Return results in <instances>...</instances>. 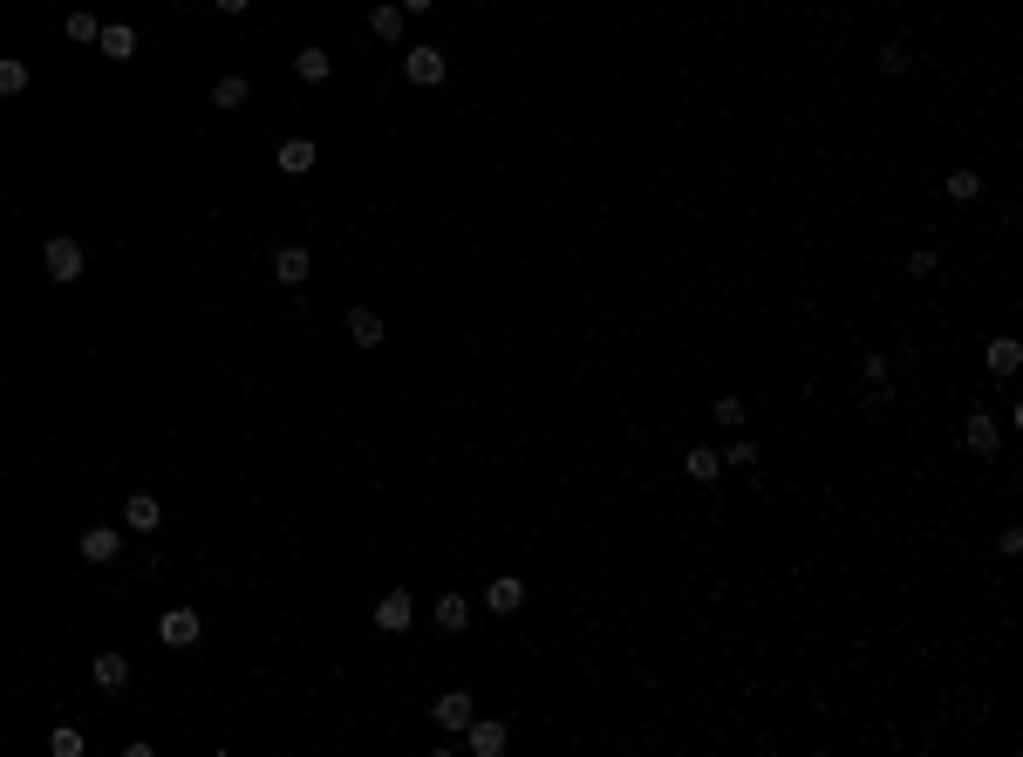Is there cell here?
Returning <instances> with one entry per match:
<instances>
[{
	"mask_svg": "<svg viewBox=\"0 0 1023 757\" xmlns=\"http://www.w3.org/2000/svg\"><path fill=\"white\" fill-rule=\"evenodd\" d=\"M41 266H48V280H55V287H76V280H82V266H89V253H82V239L55 232V239L41 246Z\"/></svg>",
	"mask_w": 1023,
	"mask_h": 757,
	"instance_id": "cell-1",
	"label": "cell"
},
{
	"mask_svg": "<svg viewBox=\"0 0 1023 757\" xmlns=\"http://www.w3.org/2000/svg\"><path fill=\"white\" fill-rule=\"evenodd\" d=\"M198 635H205L198 607H164V614H157V642L164 648H198Z\"/></svg>",
	"mask_w": 1023,
	"mask_h": 757,
	"instance_id": "cell-2",
	"label": "cell"
},
{
	"mask_svg": "<svg viewBox=\"0 0 1023 757\" xmlns=\"http://www.w3.org/2000/svg\"><path fill=\"white\" fill-rule=\"evenodd\" d=\"M403 76L417 82V89H437V82L451 76V55H444V48H410V55H403Z\"/></svg>",
	"mask_w": 1023,
	"mask_h": 757,
	"instance_id": "cell-3",
	"label": "cell"
},
{
	"mask_svg": "<svg viewBox=\"0 0 1023 757\" xmlns=\"http://www.w3.org/2000/svg\"><path fill=\"white\" fill-rule=\"evenodd\" d=\"M123 526H130V532H157V526H164V498H157V492H130V498H123Z\"/></svg>",
	"mask_w": 1023,
	"mask_h": 757,
	"instance_id": "cell-4",
	"label": "cell"
},
{
	"mask_svg": "<svg viewBox=\"0 0 1023 757\" xmlns=\"http://www.w3.org/2000/svg\"><path fill=\"white\" fill-rule=\"evenodd\" d=\"M307 273H314V253L307 246H273V280L280 287H301Z\"/></svg>",
	"mask_w": 1023,
	"mask_h": 757,
	"instance_id": "cell-5",
	"label": "cell"
},
{
	"mask_svg": "<svg viewBox=\"0 0 1023 757\" xmlns=\"http://www.w3.org/2000/svg\"><path fill=\"white\" fill-rule=\"evenodd\" d=\"M76 553L89 560V567H110L116 553H123V539H116V526H89V532L76 539Z\"/></svg>",
	"mask_w": 1023,
	"mask_h": 757,
	"instance_id": "cell-6",
	"label": "cell"
},
{
	"mask_svg": "<svg viewBox=\"0 0 1023 757\" xmlns=\"http://www.w3.org/2000/svg\"><path fill=\"white\" fill-rule=\"evenodd\" d=\"M273 164H280L287 178H307V171L321 164V151H314V137H287V144L273 151Z\"/></svg>",
	"mask_w": 1023,
	"mask_h": 757,
	"instance_id": "cell-7",
	"label": "cell"
},
{
	"mask_svg": "<svg viewBox=\"0 0 1023 757\" xmlns=\"http://www.w3.org/2000/svg\"><path fill=\"white\" fill-rule=\"evenodd\" d=\"M410 621H417V601H410V594H382V601H376V628H382V635H403Z\"/></svg>",
	"mask_w": 1023,
	"mask_h": 757,
	"instance_id": "cell-8",
	"label": "cell"
},
{
	"mask_svg": "<svg viewBox=\"0 0 1023 757\" xmlns=\"http://www.w3.org/2000/svg\"><path fill=\"white\" fill-rule=\"evenodd\" d=\"M505 744H512V737H505V723H478V717L464 723V751H471V757H498Z\"/></svg>",
	"mask_w": 1023,
	"mask_h": 757,
	"instance_id": "cell-9",
	"label": "cell"
},
{
	"mask_svg": "<svg viewBox=\"0 0 1023 757\" xmlns=\"http://www.w3.org/2000/svg\"><path fill=\"white\" fill-rule=\"evenodd\" d=\"M983 362H989V376H1003V382H1010V376L1023 369V341H1017V335H996V341L983 348Z\"/></svg>",
	"mask_w": 1023,
	"mask_h": 757,
	"instance_id": "cell-10",
	"label": "cell"
},
{
	"mask_svg": "<svg viewBox=\"0 0 1023 757\" xmlns=\"http://www.w3.org/2000/svg\"><path fill=\"white\" fill-rule=\"evenodd\" d=\"M860 382H867V410H887V403H894V382H887V355H867V362H860Z\"/></svg>",
	"mask_w": 1023,
	"mask_h": 757,
	"instance_id": "cell-11",
	"label": "cell"
},
{
	"mask_svg": "<svg viewBox=\"0 0 1023 757\" xmlns=\"http://www.w3.org/2000/svg\"><path fill=\"white\" fill-rule=\"evenodd\" d=\"M962 444H969L976 457H996V451H1003V437H996V417L969 410V423H962Z\"/></svg>",
	"mask_w": 1023,
	"mask_h": 757,
	"instance_id": "cell-12",
	"label": "cell"
},
{
	"mask_svg": "<svg viewBox=\"0 0 1023 757\" xmlns=\"http://www.w3.org/2000/svg\"><path fill=\"white\" fill-rule=\"evenodd\" d=\"M341 328H348V341H355V348H382V314H376V307H348V321H341Z\"/></svg>",
	"mask_w": 1023,
	"mask_h": 757,
	"instance_id": "cell-13",
	"label": "cell"
},
{
	"mask_svg": "<svg viewBox=\"0 0 1023 757\" xmlns=\"http://www.w3.org/2000/svg\"><path fill=\"white\" fill-rule=\"evenodd\" d=\"M471 717H478L471 689H444V696H437V723H444V730H464Z\"/></svg>",
	"mask_w": 1023,
	"mask_h": 757,
	"instance_id": "cell-14",
	"label": "cell"
},
{
	"mask_svg": "<svg viewBox=\"0 0 1023 757\" xmlns=\"http://www.w3.org/2000/svg\"><path fill=\"white\" fill-rule=\"evenodd\" d=\"M96 48H103L110 62H130V55H137V28H130V21H103V35H96Z\"/></svg>",
	"mask_w": 1023,
	"mask_h": 757,
	"instance_id": "cell-15",
	"label": "cell"
},
{
	"mask_svg": "<svg viewBox=\"0 0 1023 757\" xmlns=\"http://www.w3.org/2000/svg\"><path fill=\"white\" fill-rule=\"evenodd\" d=\"M485 607H492V614H519V607H526V580H512V573L492 580V587H485Z\"/></svg>",
	"mask_w": 1023,
	"mask_h": 757,
	"instance_id": "cell-16",
	"label": "cell"
},
{
	"mask_svg": "<svg viewBox=\"0 0 1023 757\" xmlns=\"http://www.w3.org/2000/svg\"><path fill=\"white\" fill-rule=\"evenodd\" d=\"M437 628H444V635H464V628H471V601H464V594H437Z\"/></svg>",
	"mask_w": 1023,
	"mask_h": 757,
	"instance_id": "cell-17",
	"label": "cell"
},
{
	"mask_svg": "<svg viewBox=\"0 0 1023 757\" xmlns=\"http://www.w3.org/2000/svg\"><path fill=\"white\" fill-rule=\"evenodd\" d=\"M682 471H689L696 485H717V471H723V451H710V444H696V451L682 457Z\"/></svg>",
	"mask_w": 1023,
	"mask_h": 757,
	"instance_id": "cell-18",
	"label": "cell"
},
{
	"mask_svg": "<svg viewBox=\"0 0 1023 757\" xmlns=\"http://www.w3.org/2000/svg\"><path fill=\"white\" fill-rule=\"evenodd\" d=\"M369 35H376V41H403V7H396V0L369 7Z\"/></svg>",
	"mask_w": 1023,
	"mask_h": 757,
	"instance_id": "cell-19",
	"label": "cell"
},
{
	"mask_svg": "<svg viewBox=\"0 0 1023 757\" xmlns=\"http://www.w3.org/2000/svg\"><path fill=\"white\" fill-rule=\"evenodd\" d=\"M246 96H253V82H246V76H219V82H212V110H246Z\"/></svg>",
	"mask_w": 1023,
	"mask_h": 757,
	"instance_id": "cell-20",
	"label": "cell"
},
{
	"mask_svg": "<svg viewBox=\"0 0 1023 757\" xmlns=\"http://www.w3.org/2000/svg\"><path fill=\"white\" fill-rule=\"evenodd\" d=\"M89 676H96V689H123L130 682V655H96Z\"/></svg>",
	"mask_w": 1023,
	"mask_h": 757,
	"instance_id": "cell-21",
	"label": "cell"
},
{
	"mask_svg": "<svg viewBox=\"0 0 1023 757\" xmlns=\"http://www.w3.org/2000/svg\"><path fill=\"white\" fill-rule=\"evenodd\" d=\"M294 76H301V82H328V76H335L328 48H301V55H294Z\"/></svg>",
	"mask_w": 1023,
	"mask_h": 757,
	"instance_id": "cell-22",
	"label": "cell"
},
{
	"mask_svg": "<svg viewBox=\"0 0 1023 757\" xmlns=\"http://www.w3.org/2000/svg\"><path fill=\"white\" fill-rule=\"evenodd\" d=\"M948 198H962V205H969V198H983V171H976V164L948 171Z\"/></svg>",
	"mask_w": 1023,
	"mask_h": 757,
	"instance_id": "cell-23",
	"label": "cell"
},
{
	"mask_svg": "<svg viewBox=\"0 0 1023 757\" xmlns=\"http://www.w3.org/2000/svg\"><path fill=\"white\" fill-rule=\"evenodd\" d=\"M28 89V62L21 55H0V96H21Z\"/></svg>",
	"mask_w": 1023,
	"mask_h": 757,
	"instance_id": "cell-24",
	"label": "cell"
},
{
	"mask_svg": "<svg viewBox=\"0 0 1023 757\" xmlns=\"http://www.w3.org/2000/svg\"><path fill=\"white\" fill-rule=\"evenodd\" d=\"M62 35H69V41H96V35H103V21H96L89 7H76V14L62 21Z\"/></svg>",
	"mask_w": 1023,
	"mask_h": 757,
	"instance_id": "cell-25",
	"label": "cell"
},
{
	"mask_svg": "<svg viewBox=\"0 0 1023 757\" xmlns=\"http://www.w3.org/2000/svg\"><path fill=\"white\" fill-rule=\"evenodd\" d=\"M710 417H717L723 430H737V423H744V396H717V403H710Z\"/></svg>",
	"mask_w": 1023,
	"mask_h": 757,
	"instance_id": "cell-26",
	"label": "cell"
},
{
	"mask_svg": "<svg viewBox=\"0 0 1023 757\" xmlns=\"http://www.w3.org/2000/svg\"><path fill=\"white\" fill-rule=\"evenodd\" d=\"M880 69H887V76H908V69H914V55L901 48V41H887V48H880Z\"/></svg>",
	"mask_w": 1023,
	"mask_h": 757,
	"instance_id": "cell-27",
	"label": "cell"
},
{
	"mask_svg": "<svg viewBox=\"0 0 1023 757\" xmlns=\"http://www.w3.org/2000/svg\"><path fill=\"white\" fill-rule=\"evenodd\" d=\"M723 464H737V471H758V444H751V437H737V444L723 451Z\"/></svg>",
	"mask_w": 1023,
	"mask_h": 757,
	"instance_id": "cell-28",
	"label": "cell"
},
{
	"mask_svg": "<svg viewBox=\"0 0 1023 757\" xmlns=\"http://www.w3.org/2000/svg\"><path fill=\"white\" fill-rule=\"evenodd\" d=\"M908 273H914V280H928V273H942V260H935V246H921V253H908Z\"/></svg>",
	"mask_w": 1023,
	"mask_h": 757,
	"instance_id": "cell-29",
	"label": "cell"
},
{
	"mask_svg": "<svg viewBox=\"0 0 1023 757\" xmlns=\"http://www.w3.org/2000/svg\"><path fill=\"white\" fill-rule=\"evenodd\" d=\"M48 744H55V757H82V730H69V723H62Z\"/></svg>",
	"mask_w": 1023,
	"mask_h": 757,
	"instance_id": "cell-30",
	"label": "cell"
},
{
	"mask_svg": "<svg viewBox=\"0 0 1023 757\" xmlns=\"http://www.w3.org/2000/svg\"><path fill=\"white\" fill-rule=\"evenodd\" d=\"M996 553H1003V560H1017V553H1023V532L1003 526V532H996Z\"/></svg>",
	"mask_w": 1023,
	"mask_h": 757,
	"instance_id": "cell-31",
	"label": "cell"
},
{
	"mask_svg": "<svg viewBox=\"0 0 1023 757\" xmlns=\"http://www.w3.org/2000/svg\"><path fill=\"white\" fill-rule=\"evenodd\" d=\"M396 7H403V14H430L437 0H396Z\"/></svg>",
	"mask_w": 1023,
	"mask_h": 757,
	"instance_id": "cell-32",
	"label": "cell"
},
{
	"mask_svg": "<svg viewBox=\"0 0 1023 757\" xmlns=\"http://www.w3.org/2000/svg\"><path fill=\"white\" fill-rule=\"evenodd\" d=\"M246 7H253V0H219V14H246Z\"/></svg>",
	"mask_w": 1023,
	"mask_h": 757,
	"instance_id": "cell-33",
	"label": "cell"
},
{
	"mask_svg": "<svg viewBox=\"0 0 1023 757\" xmlns=\"http://www.w3.org/2000/svg\"><path fill=\"white\" fill-rule=\"evenodd\" d=\"M171 7H185V0H171Z\"/></svg>",
	"mask_w": 1023,
	"mask_h": 757,
	"instance_id": "cell-34",
	"label": "cell"
}]
</instances>
